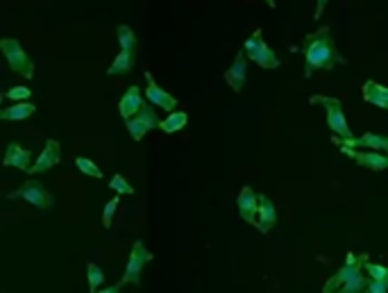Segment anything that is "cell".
<instances>
[{"instance_id": "31", "label": "cell", "mask_w": 388, "mask_h": 293, "mask_svg": "<svg viewBox=\"0 0 388 293\" xmlns=\"http://www.w3.org/2000/svg\"><path fill=\"white\" fill-rule=\"evenodd\" d=\"M327 7V0H316V14H313V19H320Z\"/></svg>"}, {"instance_id": "4", "label": "cell", "mask_w": 388, "mask_h": 293, "mask_svg": "<svg viewBox=\"0 0 388 293\" xmlns=\"http://www.w3.org/2000/svg\"><path fill=\"white\" fill-rule=\"evenodd\" d=\"M311 103H318L323 105L325 112H327V125L332 127V132L336 136H341V139H352V130L348 125V118H345V112H343V105L338 98H327V96H316L311 98Z\"/></svg>"}, {"instance_id": "3", "label": "cell", "mask_w": 388, "mask_h": 293, "mask_svg": "<svg viewBox=\"0 0 388 293\" xmlns=\"http://www.w3.org/2000/svg\"><path fill=\"white\" fill-rule=\"evenodd\" d=\"M0 48H3L5 60L14 73H19V76L26 80L35 78V62H32V57L26 53V48L16 42V39H10V37L3 39V42H0Z\"/></svg>"}, {"instance_id": "2", "label": "cell", "mask_w": 388, "mask_h": 293, "mask_svg": "<svg viewBox=\"0 0 388 293\" xmlns=\"http://www.w3.org/2000/svg\"><path fill=\"white\" fill-rule=\"evenodd\" d=\"M243 51L247 53V60L252 64H257L259 69H266V71H272V69H279V57L277 53L272 51V48L263 42L261 37V30H254L250 37L245 39V46Z\"/></svg>"}, {"instance_id": "11", "label": "cell", "mask_w": 388, "mask_h": 293, "mask_svg": "<svg viewBox=\"0 0 388 293\" xmlns=\"http://www.w3.org/2000/svg\"><path fill=\"white\" fill-rule=\"evenodd\" d=\"M60 161H62V145H60V141L48 139V141H46V148L41 150V154L37 157L35 164L30 166L28 173H30V175L46 173V170H51L53 166L60 164Z\"/></svg>"}, {"instance_id": "24", "label": "cell", "mask_w": 388, "mask_h": 293, "mask_svg": "<svg viewBox=\"0 0 388 293\" xmlns=\"http://www.w3.org/2000/svg\"><path fill=\"white\" fill-rule=\"evenodd\" d=\"M118 44H121V51H136V35L134 30L127 28V26H118Z\"/></svg>"}, {"instance_id": "8", "label": "cell", "mask_w": 388, "mask_h": 293, "mask_svg": "<svg viewBox=\"0 0 388 293\" xmlns=\"http://www.w3.org/2000/svg\"><path fill=\"white\" fill-rule=\"evenodd\" d=\"M150 105H152V103H150ZM150 105H143L141 112L134 114V116L125 121L127 132H130V136H132L134 141H141L143 136H146L148 132H150V130L159 127V123H161V121L157 118L155 107H150Z\"/></svg>"}, {"instance_id": "26", "label": "cell", "mask_w": 388, "mask_h": 293, "mask_svg": "<svg viewBox=\"0 0 388 293\" xmlns=\"http://www.w3.org/2000/svg\"><path fill=\"white\" fill-rule=\"evenodd\" d=\"M109 189H112L114 193H118V195H132V193H134V186H132L121 173H116V175H114L112 180H109Z\"/></svg>"}, {"instance_id": "33", "label": "cell", "mask_w": 388, "mask_h": 293, "mask_svg": "<svg viewBox=\"0 0 388 293\" xmlns=\"http://www.w3.org/2000/svg\"><path fill=\"white\" fill-rule=\"evenodd\" d=\"M263 3H266V5L270 7V10H275V7H277V3H275V0H263Z\"/></svg>"}, {"instance_id": "14", "label": "cell", "mask_w": 388, "mask_h": 293, "mask_svg": "<svg viewBox=\"0 0 388 293\" xmlns=\"http://www.w3.org/2000/svg\"><path fill=\"white\" fill-rule=\"evenodd\" d=\"M341 143L350 145V148H368V150L388 152V136H386V134L363 132L361 136H352V139H343Z\"/></svg>"}, {"instance_id": "21", "label": "cell", "mask_w": 388, "mask_h": 293, "mask_svg": "<svg viewBox=\"0 0 388 293\" xmlns=\"http://www.w3.org/2000/svg\"><path fill=\"white\" fill-rule=\"evenodd\" d=\"M188 123V116H186V112H168V116L161 121L159 123V130L161 132H166V134H175L179 132V130H184Z\"/></svg>"}, {"instance_id": "6", "label": "cell", "mask_w": 388, "mask_h": 293, "mask_svg": "<svg viewBox=\"0 0 388 293\" xmlns=\"http://www.w3.org/2000/svg\"><path fill=\"white\" fill-rule=\"evenodd\" d=\"M152 252L146 248L143 241H134V246H132L130 252V259H127V266H125V273H123V280L121 284H134L139 287L141 284V271L146 268L148 262H152Z\"/></svg>"}, {"instance_id": "22", "label": "cell", "mask_w": 388, "mask_h": 293, "mask_svg": "<svg viewBox=\"0 0 388 293\" xmlns=\"http://www.w3.org/2000/svg\"><path fill=\"white\" fill-rule=\"evenodd\" d=\"M87 280H89V291L94 293V291H100L98 287L105 282V273H103V268L94 264V262H89L87 264Z\"/></svg>"}, {"instance_id": "18", "label": "cell", "mask_w": 388, "mask_h": 293, "mask_svg": "<svg viewBox=\"0 0 388 293\" xmlns=\"http://www.w3.org/2000/svg\"><path fill=\"white\" fill-rule=\"evenodd\" d=\"M363 100L368 105H373V107L388 112V87L375 82V80H368V82L363 85Z\"/></svg>"}, {"instance_id": "20", "label": "cell", "mask_w": 388, "mask_h": 293, "mask_svg": "<svg viewBox=\"0 0 388 293\" xmlns=\"http://www.w3.org/2000/svg\"><path fill=\"white\" fill-rule=\"evenodd\" d=\"M136 64V51H121L116 60L112 62V66L107 69V76H125Z\"/></svg>"}, {"instance_id": "32", "label": "cell", "mask_w": 388, "mask_h": 293, "mask_svg": "<svg viewBox=\"0 0 388 293\" xmlns=\"http://www.w3.org/2000/svg\"><path fill=\"white\" fill-rule=\"evenodd\" d=\"M121 287H123V284L118 282V284H114V287H107V289H100V293H118V291H121Z\"/></svg>"}, {"instance_id": "27", "label": "cell", "mask_w": 388, "mask_h": 293, "mask_svg": "<svg viewBox=\"0 0 388 293\" xmlns=\"http://www.w3.org/2000/svg\"><path fill=\"white\" fill-rule=\"evenodd\" d=\"M116 207H118V193H116V198H112V200L105 205V209H103V225L107 227V230L112 227L114 214H116Z\"/></svg>"}, {"instance_id": "7", "label": "cell", "mask_w": 388, "mask_h": 293, "mask_svg": "<svg viewBox=\"0 0 388 293\" xmlns=\"http://www.w3.org/2000/svg\"><path fill=\"white\" fill-rule=\"evenodd\" d=\"M366 262H368V257H366V255H363V257H357V255H354V252H348V257H345V264L334 273V278H329V280L325 282L323 293L338 291L345 282L352 280L354 275L363 273V271H366Z\"/></svg>"}, {"instance_id": "29", "label": "cell", "mask_w": 388, "mask_h": 293, "mask_svg": "<svg viewBox=\"0 0 388 293\" xmlns=\"http://www.w3.org/2000/svg\"><path fill=\"white\" fill-rule=\"evenodd\" d=\"M366 271H368V275H370L373 280H388V266L366 262Z\"/></svg>"}, {"instance_id": "5", "label": "cell", "mask_w": 388, "mask_h": 293, "mask_svg": "<svg viewBox=\"0 0 388 293\" xmlns=\"http://www.w3.org/2000/svg\"><path fill=\"white\" fill-rule=\"evenodd\" d=\"M26 200L30 205H35L39 209H53L55 207V198L51 195V191L46 189L44 184L37 180H28L26 184H21L19 189L7 193V200Z\"/></svg>"}, {"instance_id": "15", "label": "cell", "mask_w": 388, "mask_h": 293, "mask_svg": "<svg viewBox=\"0 0 388 293\" xmlns=\"http://www.w3.org/2000/svg\"><path fill=\"white\" fill-rule=\"evenodd\" d=\"M279 216H277V209L272 205V200L268 195L259 193V216H257V230L261 234H268L272 227L277 225Z\"/></svg>"}, {"instance_id": "1", "label": "cell", "mask_w": 388, "mask_h": 293, "mask_svg": "<svg viewBox=\"0 0 388 293\" xmlns=\"http://www.w3.org/2000/svg\"><path fill=\"white\" fill-rule=\"evenodd\" d=\"M304 55V78H311L318 71H332L336 64H343L345 60L336 51V42L332 37V30L327 26L318 28L316 32L304 39L302 44Z\"/></svg>"}, {"instance_id": "30", "label": "cell", "mask_w": 388, "mask_h": 293, "mask_svg": "<svg viewBox=\"0 0 388 293\" xmlns=\"http://www.w3.org/2000/svg\"><path fill=\"white\" fill-rule=\"evenodd\" d=\"M368 293H388V280H373L370 278Z\"/></svg>"}, {"instance_id": "17", "label": "cell", "mask_w": 388, "mask_h": 293, "mask_svg": "<svg viewBox=\"0 0 388 293\" xmlns=\"http://www.w3.org/2000/svg\"><path fill=\"white\" fill-rule=\"evenodd\" d=\"M30 161H32V152L28 148H21L19 143H10L5 150L3 164L12 166V168H21V170H30Z\"/></svg>"}, {"instance_id": "13", "label": "cell", "mask_w": 388, "mask_h": 293, "mask_svg": "<svg viewBox=\"0 0 388 293\" xmlns=\"http://www.w3.org/2000/svg\"><path fill=\"white\" fill-rule=\"evenodd\" d=\"M245 80H247V53L241 51V53H236L232 66L225 71V82L232 87L236 94H241Z\"/></svg>"}, {"instance_id": "12", "label": "cell", "mask_w": 388, "mask_h": 293, "mask_svg": "<svg viewBox=\"0 0 388 293\" xmlns=\"http://www.w3.org/2000/svg\"><path fill=\"white\" fill-rule=\"evenodd\" d=\"M146 98H148V103H152L155 107H159L164 112H173L177 107V100H175V96H170L168 91H164V89L155 82V78L150 76V73H146Z\"/></svg>"}, {"instance_id": "16", "label": "cell", "mask_w": 388, "mask_h": 293, "mask_svg": "<svg viewBox=\"0 0 388 293\" xmlns=\"http://www.w3.org/2000/svg\"><path fill=\"white\" fill-rule=\"evenodd\" d=\"M143 105H146V103H143L141 89H139L136 85H132V87L127 89V94L121 98V103H118V114L127 121V118L134 116V114L141 112Z\"/></svg>"}, {"instance_id": "19", "label": "cell", "mask_w": 388, "mask_h": 293, "mask_svg": "<svg viewBox=\"0 0 388 293\" xmlns=\"http://www.w3.org/2000/svg\"><path fill=\"white\" fill-rule=\"evenodd\" d=\"M35 112H37V105H32L30 100H19V103H14L12 107H5L3 112H0V118L3 121H26Z\"/></svg>"}, {"instance_id": "23", "label": "cell", "mask_w": 388, "mask_h": 293, "mask_svg": "<svg viewBox=\"0 0 388 293\" xmlns=\"http://www.w3.org/2000/svg\"><path fill=\"white\" fill-rule=\"evenodd\" d=\"M368 284H370V278H366L363 273H359V275H354L352 280L345 282L338 291H341V293H361V291H368Z\"/></svg>"}, {"instance_id": "25", "label": "cell", "mask_w": 388, "mask_h": 293, "mask_svg": "<svg viewBox=\"0 0 388 293\" xmlns=\"http://www.w3.org/2000/svg\"><path fill=\"white\" fill-rule=\"evenodd\" d=\"M76 166L80 168V173L87 175V177H103V170L98 168L89 157H82V154H80V157H76Z\"/></svg>"}, {"instance_id": "9", "label": "cell", "mask_w": 388, "mask_h": 293, "mask_svg": "<svg viewBox=\"0 0 388 293\" xmlns=\"http://www.w3.org/2000/svg\"><path fill=\"white\" fill-rule=\"evenodd\" d=\"M338 148H341V152L345 154V157L354 159L363 168H370V170H386L388 168V152L357 150V148H350V145H345V143H338Z\"/></svg>"}, {"instance_id": "10", "label": "cell", "mask_w": 388, "mask_h": 293, "mask_svg": "<svg viewBox=\"0 0 388 293\" xmlns=\"http://www.w3.org/2000/svg\"><path fill=\"white\" fill-rule=\"evenodd\" d=\"M236 209L245 223L257 227V216H259V193H254L252 186H243L241 193L236 198Z\"/></svg>"}, {"instance_id": "28", "label": "cell", "mask_w": 388, "mask_h": 293, "mask_svg": "<svg viewBox=\"0 0 388 293\" xmlns=\"http://www.w3.org/2000/svg\"><path fill=\"white\" fill-rule=\"evenodd\" d=\"M5 98H10V100H14V103L30 100V98H32V89H28V87H12L10 91H5Z\"/></svg>"}]
</instances>
